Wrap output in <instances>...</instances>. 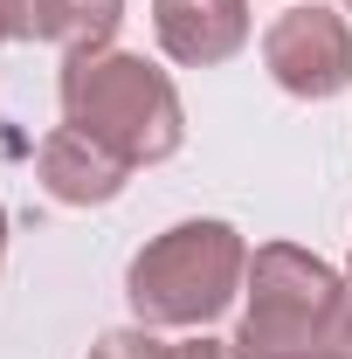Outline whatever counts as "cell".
Listing matches in <instances>:
<instances>
[{
	"label": "cell",
	"mask_w": 352,
	"mask_h": 359,
	"mask_svg": "<svg viewBox=\"0 0 352 359\" xmlns=\"http://www.w3.org/2000/svg\"><path fill=\"white\" fill-rule=\"evenodd\" d=\"M55 90H62V125L97 138L125 166H159L187 138V111H180L173 76L159 62L132 55V48L62 55V83Z\"/></svg>",
	"instance_id": "1"
},
{
	"label": "cell",
	"mask_w": 352,
	"mask_h": 359,
	"mask_svg": "<svg viewBox=\"0 0 352 359\" xmlns=\"http://www.w3.org/2000/svg\"><path fill=\"white\" fill-rule=\"evenodd\" d=\"M249 283V242L228 222H180L152 235L125 269V304L152 332H194L215 325L235 290Z\"/></svg>",
	"instance_id": "2"
},
{
	"label": "cell",
	"mask_w": 352,
	"mask_h": 359,
	"mask_svg": "<svg viewBox=\"0 0 352 359\" xmlns=\"http://www.w3.org/2000/svg\"><path fill=\"white\" fill-rule=\"evenodd\" d=\"M242 290H249L242 332L228 339L235 359H325L332 353V325L346 304V276L332 263H318L297 242H263L249 256Z\"/></svg>",
	"instance_id": "3"
},
{
	"label": "cell",
	"mask_w": 352,
	"mask_h": 359,
	"mask_svg": "<svg viewBox=\"0 0 352 359\" xmlns=\"http://www.w3.org/2000/svg\"><path fill=\"white\" fill-rule=\"evenodd\" d=\"M263 69L290 97H339L352 83V21L339 7H318V0H297L290 14H276L263 35Z\"/></svg>",
	"instance_id": "4"
},
{
	"label": "cell",
	"mask_w": 352,
	"mask_h": 359,
	"mask_svg": "<svg viewBox=\"0 0 352 359\" xmlns=\"http://www.w3.org/2000/svg\"><path fill=\"white\" fill-rule=\"evenodd\" d=\"M152 35L180 69H215L249 42V0H152Z\"/></svg>",
	"instance_id": "5"
},
{
	"label": "cell",
	"mask_w": 352,
	"mask_h": 359,
	"mask_svg": "<svg viewBox=\"0 0 352 359\" xmlns=\"http://www.w3.org/2000/svg\"><path fill=\"white\" fill-rule=\"evenodd\" d=\"M35 173H42L48 201H62V208H104V201L125 194L132 166H125L118 152H104L97 138H83L76 125H55V132L35 145Z\"/></svg>",
	"instance_id": "6"
},
{
	"label": "cell",
	"mask_w": 352,
	"mask_h": 359,
	"mask_svg": "<svg viewBox=\"0 0 352 359\" xmlns=\"http://www.w3.org/2000/svg\"><path fill=\"white\" fill-rule=\"evenodd\" d=\"M118 21H125V0H42V42H55L62 55L111 48Z\"/></svg>",
	"instance_id": "7"
},
{
	"label": "cell",
	"mask_w": 352,
	"mask_h": 359,
	"mask_svg": "<svg viewBox=\"0 0 352 359\" xmlns=\"http://www.w3.org/2000/svg\"><path fill=\"white\" fill-rule=\"evenodd\" d=\"M90 359H180V346H166L152 325H118L90 346Z\"/></svg>",
	"instance_id": "8"
},
{
	"label": "cell",
	"mask_w": 352,
	"mask_h": 359,
	"mask_svg": "<svg viewBox=\"0 0 352 359\" xmlns=\"http://www.w3.org/2000/svg\"><path fill=\"white\" fill-rule=\"evenodd\" d=\"M7 42H42V0H0Z\"/></svg>",
	"instance_id": "9"
},
{
	"label": "cell",
	"mask_w": 352,
	"mask_h": 359,
	"mask_svg": "<svg viewBox=\"0 0 352 359\" xmlns=\"http://www.w3.org/2000/svg\"><path fill=\"white\" fill-rule=\"evenodd\" d=\"M180 359H235L228 339H194V346H180Z\"/></svg>",
	"instance_id": "10"
},
{
	"label": "cell",
	"mask_w": 352,
	"mask_h": 359,
	"mask_svg": "<svg viewBox=\"0 0 352 359\" xmlns=\"http://www.w3.org/2000/svg\"><path fill=\"white\" fill-rule=\"evenodd\" d=\"M0 263H7V208H0Z\"/></svg>",
	"instance_id": "11"
},
{
	"label": "cell",
	"mask_w": 352,
	"mask_h": 359,
	"mask_svg": "<svg viewBox=\"0 0 352 359\" xmlns=\"http://www.w3.org/2000/svg\"><path fill=\"white\" fill-rule=\"evenodd\" d=\"M0 42H7V21H0Z\"/></svg>",
	"instance_id": "12"
},
{
	"label": "cell",
	"mask_w": 352,
	"mask_h": 359,
	"mask_svg": "<svg viewBox=\"0 0 352 359\" xmlns=\"http://www.w3.org/2000/svg\"><path fill=\"white\" fill-rule=\"evenodd\" d=\"M346 14H352V0H346Z\"/></svg>",
	"instance_id": "13"
},
{
	"label": "cell",
	"mask_w": 352,
	"mask_h": 359,
	"mask_svg": "<svg viewBox=\"0 0 352 359\" xmlns=\"http://www.w3.org/2000/svg\"><path fill=\"white\" fill-rule=\"evenodd\" d=\"M346 283H352V276H346Z\"/></svg>",
	"instance_id": "14"
},
{
	"label": "cell",
	"mask_w": 352,
	"mask_h": 359,
	"mask_svg": "<svg viewBox=\"0 0 352 359\" xmlns=\"http://www.w3.org/2000/svg\"><path fill=\"white\" fill-rule=\"evenodd\" d=\"M325 359H332V353H325Z\"/></svg>",
	"instance_id": "15"
}]
</instances>
